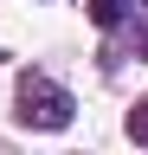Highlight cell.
<instances>
[{
    "label": "cell",
    "instance_id": "obj_1",
    "mask_svg": "<svg viewBox=\"0 0 148 155\" xmlns=\"http://www.w3.org/2000/svg\"><path fill=\"white\" fill-rule=\"evenodd\" d=\"M71 110H77L71 91L52 84L45 71H26V78H20V123H26V129H65Z\"/></svg>",
    "mask_w": 148,
    "mask_h": 155
},
{
    "label": "cell",
    "instance_id": "obj_2",
    "mask_svg": "<svg viewBox=\"0 0 148 155\" xmlns=\"http://www.w3.org/2000/svg\"><path fill=\"white\" fill-rule=\"evenodd\" d=\"M129 7H135V0H90V19H97V26H122Z\"/></svg>",
    "mask_w": 148,
    "mask_h": 155
},
{
    "label": "cell",
    "instance_id": "obj_3",
    "mask_svg": "<svg viewBox=\"0 0 148 155\" xmlns=\"http://www.w3.org/2000/svg\"><path fill=\"white\" fill-rule=\"evenodd\" d=\"M129 136H135V142H148V104L129 110Z\"/></svg>",
    "mask_w": 148,
    "mask_h": 155
}]
</instances>
